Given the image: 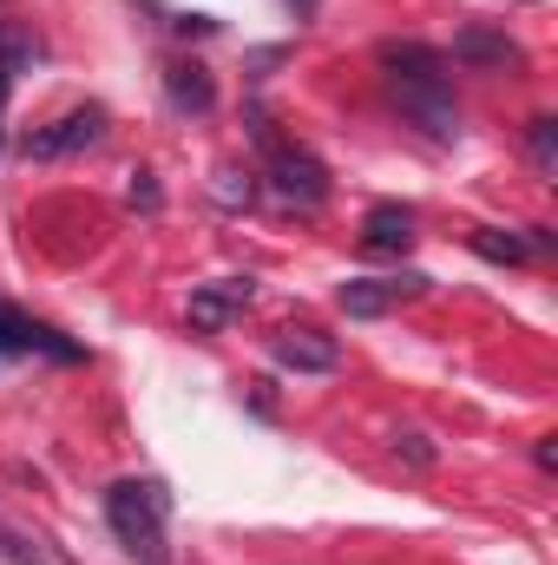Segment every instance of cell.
I'll use <instances>...</instances> for the list:
<instances>
[{"label":"cell","instance_id":"6da1fadb","mask_svg":"<svg viewBox=\"0 0 558 565\" xmlns=\"http://www.w3.org/2000/svg\"><path fill=\"white\" fill-rule=\"evenodd\" d=\"M106 520L119 533V546L139 565H164V520H171V493L158 480H112L106 487Z\"/></svg>","mask_w":558,"mask_h":565},{"label":"cell","instance_id":"7a4b0ae2","mask_svg":"<svg viewBox=\"0 0 558 565\" xmlns=\"http://www.w3.org/2000/svg\"><path fill=\"white\" fill-rule=\"evenodd\" d=\"M388 99L415 119L427 139H460V106L447 93V73H388Z\"/></svg>","mask_w":558,"mask_h":565},{"label":"cell","instance_id":"3957f363","mask_svg":"<svg viewBox=\"0 0 558 565\" xmlns=\"http://www.w3.org/2000/svg\"><path fill=\"white\" fill-rule=\"evenodd\" d=\"M257 139H264V151H270V184H277V198L302 204V211H315V204L329 198V171H322V158L302 151V145H282L277 132H270V119H257Z\"/></svg>","mask_w":558,"mask_h":565},{"label":"cell","instance_id":"277c9868","mask_svg":"<svg viewBox=\"0 0 558 565\" xmlns=\"http://www.w3.org/2000/svg\"><path fill=\"white\" fill-rule=\"evenodd\" d=\"M99 139H106V113L99 106H73V113H60L53 126H40L26 139V158L53 164V158H73V151H86V145H99Z\"/></svg>","mask_w":558,"mask_h":565},{"label":"cell","instance_id":"5b68a950","mask_svg":"<svg viewBox=\"0 0 558 565\" xmlns=\"http://www.w3.org/2000/svg\"><path fill=\"white\" fill-rule=\"evenodd\" d=\"M420 289H427V277L420 270H408V277H348L342 289H335V302L348 309V316H388V309H401V302H415Z\"/></svg>","mask_w":558,"mask_h":565},{"label":"cell","instance_id":"8992f818","mask_svg":"<svg viewBox=\"0 0 558 565\" xmlns=\"http://www.w3.org/2000/svg\"><path fill=\"white\" fill-rule=\"evenodd\" d=\"M0 355H53V362H79V342H66L60 329L20 316L13 302H0Z\"/></svg>","mask_w":558,"mask_h":565},{"label":"cell","instance_id":"52a82bcc","mask_svg":"<svg viewBox=\"0 0 558 565\" xmlns=\"http://www.w3.org/2000/svg\"><path fill=\"white\" fill-rule=\"evenodd\" d=\"M250 302H257V282H250V277H217V282H204V289L191 296V329L217 335V329H230V322H237Z\"/></svg>","mask_w":558,"mask_h":565},{"label":"cell","instance_id":"ba28073f","mask_svg":"<svg viewBox=\"0 0 558 565\" xmlns=\"http://www.w3.org/2000/svg\"><path fill=\"white\" fill-rule=\"evenodd\" d=\"M270 355H277L282 369H296V375H329L342 362V342L322 335V329H309V322H289V329H277Z\"/></svg>","mask_w":558,"mask_h":565},{"label":"cell","instance_id":"9c48e42d","mask_svg":"<svg viewBox=\"0 0 558 565\" xmlns=\"http://www.w3.org/2000/svg\"><path fill=\"white\" fill-rule=\"evenodd\" d=\"M453 60H466V66H493V73H506V66H526L519 40H506L500 26H480V20L453 33Z\"/></svg>","mask_w":558,"mask_h":565},{"label":"cell","instance_id":"30bf717a","mask_svg":"<svg viewBox=\"0 0 558 565\" xmlns=\"http://www.w3.org/2000/svg\"><path fill=\"white\" fill-rule=\"evenodd\" d=\"M408 244H415V211H408V204H375V211L362 217V250L401 257Z\"/></svg>","mask_w":558,"mask_h":565},{"label":"cell","instance_id":"8fae6325","mask_svg":"<svg viewBox=\"0 0 558 565\" xmlns=\"http://www.w3.org/2000/svg\"><path fill=\"white\" fill-rule=\"evenodd\" d=\"M164 93H171L178 113H211L217 106V86H211V73L197 60H171L164 66Z\"/></svg>","mask_w":558,"mask_h":565},{"label":"cell","instance_id":"7c38bea8","mask_svg":"<svg viewBox=\"0 0 558 565\" xmlns=\"http://www.w3.org/2000/svg\"><path fill=\"white\" fill-rule=\"evenodd\" d=\"M382 66L388 73H447V53L427 40H382Z\"/></svg>","mask_w":558,"mask_h":565},{"label":"cell","instance_id":"4fadbf2b","mask_svg":"<svg viewBox=\"0 0 558 565\" xmlns=\"http://www.w3.org/2000/svg\"><path fill=\"white\" fill-rule=\"evenodd\" d=\"M466 244H473V257H486V264H506V270L533 257V250H526V237H513V231H493V224H480Z\"/></svg>","mask_w":558,"mask_h":565},{"label":"cell","instance_id":"5bb4252c","mask_svg":"<svg viewBox=\"0 0 558 565\" xmlns=\"http://www.w3.org/2000/svg\"><path fill=\"white\" fill-rule=\"evenodd\" d=\"M526 145H533V164H539L546 178H558V119L552 113H539V119L526 126Z\"/></svg>","mask_w":558,"mask_h":565},{"label":"cell","instance_id":"9a60e30c","mask_svg":"<svg viewBox=\"0 0 558 565\" xmlns=\"http://www.w3.org/2000/svg\"><path fill=\"white\" fill-rule=\"evenodd\" d=\"M211 191H217V204H230V211H244V204L257 198V184H250V171H237V164H224Z\"/></svg>","mask_w":558,"mask_h":565},{"label":"cell","instance_id":"2e32d148","mask_svg":"<svg viewBox=\"0 0 558 565\" xmlns=\"http://www.w3.org/2000/svg\"><path fill=\"white\" fill-rule=\"evenodd\" d=\"M33 53H40L33 40H0V113H7V86H13V73H20Z\"/></svg>","mask_w":558,"mask_h":565},{"label":"cell","instance_id":"e0dca14e","mask_svg":"<svg viewBox=\"0 0 558 565\" xmlns=\"http://www.w3.org/2000/svg\"><path fill=\"white\" fill-rule=\"evenodd\" d=\"M0 559H13V565H40V546H26L13 526H0Z\"/></svg>","mask_w":558,"mask_h":565},{"label":"cell","instance_id":"ac0fdd59","mask_svg":"<svg viewBox=\"0 0 558 565\" xmlns=\"http://www.w3.org/2000/svg\"><path fill=\"white\" fill-rule=\"evenodd\" d=\"M395 454H401L408 467H433V447H427V434H401V440H395Z\"/></svg>","mask_w":558,"mask_h":565},{"label":"cell","instance_id":"d6986e66","mask_svg":"<svg viewBox=\"0 0 558 565\" xmlns=\"http://www.w3.org/2000/svg\"><path fill=\"white\" fill-rule=\"evenodd\" d=\"M132 204H139V211H158V184H151V171L132 178Z\"/></svg>","mask_w":558,"mask_h":565},{"label":"cell","instance_id":"ffe728a7","mask_svg":"<svg viewBox=\"0 0 558 565\" xmlns=\"http://www.w3.org/2000/svg\"><path fill=\"white\" fill-rule=\"evenodd\" d=\"M533 460H539V467H546V473H552V467H558V447H552V434H546V440H539V447H533Z\"/></svg>","mask_w":558,"mask_h":565},{"label":"cell","instance_id":"44dd1931","mask_svg":"<svg viewBox=\"0 0 558 565\" xmlns=\"http://www.w3.org/2000/svg\"><path fill=\"white\" fill-rule=\"evenodd\" d=\"M296 7H315V0H296Z\"/></svg>","mask_w":558,"mask_h":565}]
</instances>
